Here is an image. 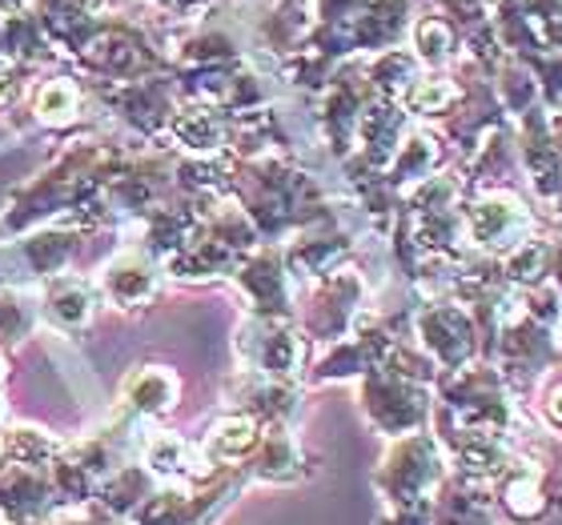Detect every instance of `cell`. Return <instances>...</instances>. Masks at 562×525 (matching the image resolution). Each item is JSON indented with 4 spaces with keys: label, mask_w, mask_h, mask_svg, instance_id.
<instances>
[{
    "label": "cell",
    "mask_w": 562,
    "mask_h": 525,
    "mask_svg": "<svg viewBox=\"0 0 562 525\" xmlns=\"http://www.w3.org/2000/svg\"><path fill=\"white\" fill-rule=\"evenodd\" d=\"M442 478H446V466L438 445L426 442V437H411V442H402L386 457V466L378 473V486H382V493H386L390 502L406 510V505H418Z\"/></svg>",
    "instance_id": "obj_1"
},
{
    "label": "cell",
    "mask_w": 562,
    "mask_h": 525,
    "mask_svg": "<svg viewBox=\"0 0 562 525\" xmlns=\"http://www.w3.org/2000/svg\"><path fill=\"white\" fill-rule=\"evenodd\" d=\"M494 505L503 510L510 522L535 525L551 514V490H547V466L530 461V457H515L506 473L498 478V498Z\"/></svg>",
    "instance_id": "obj_2"
},
{
    "label": "cell",
    "mask_w": 562,
    "mask_h": 525,
    "mask_svg": "<svg viewBox=\"0 0 562 525\" xmlns=\"http://www.w3.org/2000/svg\"><path fill=\"white\" fill-rule=\"evenodd\" d=\"M522 229H527V213H522V205L515 197H491L474 209V237L482 246H515Z\"/></svg>",
    "instance_id": "obj_3"
},
{
    "label": "cell",
    "mask_w": 562,
    "mask_h": 525,
    "mask_svg": "<svg viewBox=\"0 0 562 525\" xmlns=\"http://www.w3.org/2000/svg\"><path fill=\"white\" fill-rule=\"evenodd\" d=\"M482 486L486 481L470 478L462 486H450L438 505V525H494V502Z\"/></svg>",
    "instance_id": "obj_4"
},
{
    "label": "cell",
    "mask_w": 562,
    "mask_h": 525,
    "mask_svg": "<svg viewBox=\"0 0 562 525\" xmlns=\"http://www.w3.org/2000/svg\"><path fill=\"white\" fill-rule=\"evenodd\" d=\"M258 445V425L249 418H229V421H222L217 425V433L210 437V449H213V457H241V454H249Z\"/></svg>",
    "instance_id": "obj_5"
},
{
    "label": "cell",
    "mask_w": 562,
    "mask_h": 525,
    "mask_svg": "<svg viewBox=\"0 0 562 525\" xmlns=\"http://www.w3.org/2000/svg\"><path fill=\"white\" fill-rule=\"evenodd\" d=\"M506 269H510V277L515 281H539L542 273H547V249L522 241V249H515V258H510Z\"/></svg>",
    "instance_id": "obj_6"
},
{
    "label": "cell",
    "mask_w": 562,
    "mask_h": 525,
    "mask_svg": "<svg viewBox=\"0 0 562 525\" xmlns=\"http://www.w3.org/2000/svg\"><path fill=\"white\" fill-rule=\"evenodd\" d=\"M450 96H454V89L442 84V81L418 84V89H414V109H442Z\"/></svg>",
    "instance_id": "obj_7"
},
{
    "label": "cell",
    "mask_w": 562,
    "mask_h": 525,
    "mask_svg": "<svg viewBox=\"0 0 562 525\" xmlns=\"http://www.w3.org/2000/svg\"><path fill=\"white\" fill-rule=\"evenodd\" d=\"M69 109H72V93L60 89V84H53V89L41 96V113H45V117H57V113H69Z\"/></svg>",
    "instance_id": "obj_8"
},
{
    "label": "cell",
    "mask_w": 562,
    "mask_h": 525,
    "mask_svg": "<svg viewBox=\"0 0 562 525\" xmlns=\"http://www.w3.org/2000/svg\"><path fill=\"white\" fill-rule=\"evenodd\" d=\"M542 409H547V421L562 430V381H554V386L547 389V406Z\"/></svg>",
    "instance_id": "obj_9"
},
{
    "label": "cell",
    "mask_w": 562,
    "mask_h": 525,
    "mask_svg": "<svg viewBox=\"0 0 562 525\" xmlns=\"http://www.w3.org/2000/svg\"><path fill=\"white\" fill-rule=\"evenodd\" d=\"M398 525H430V517H426L422 505H406V510L398 514Z\"/></svg>",
    "instance_id": "obj_10"
}]
</instances>
